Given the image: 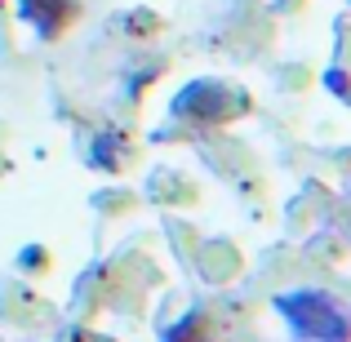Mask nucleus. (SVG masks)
Returning <instances> with one entry per match:
<instances>
[{
	"label": "nucleus",
	"instance_id": "nucleus-1",
	"mask_svg": "<svg viewBox=\"0 0 351 342\" xmlns=\"http://www.w3.org/2000/svg\"><path fill=\"white\" fill-rule=\"evenodd\" d=\"M276 311L285 316V325L293 329L298 342H347V316L329 293H316V289L280 293Z\"/></svg>",
	"mask_w": 351,
	"mask_h": 342
},
{
	"label": "nucleus",
	"instance_id": "nucleus-2",
	"mask_svg": "<svg viewBox=\"0 0 351 342\" xmlns=\"http://www.w3.org/2000/svg\"><path fill=\"white\" fill-rule=\"evenodd\" d=\"M245 112H249V94L236 85H223V80H196L173 98V116L200 120V125H223V120H236Z\"/></svg>",
	"mask_w": 351,
	"mask_h": 342
},
{
	"label": "nucleus",
	"instance_id": "nucleus-3",
	"mask_svg": "<svg viewBox=\"0 0 351 342\" xmlns=\"http://www.w3.org/2000/svg\"><path fill=\"white\" fill-rule=\"evenodd\" d=\"M76 14H80L76 0H23V18L45 40H58V36L76 23Z\"/></svg>",
	"mask_w": 351,
	"mask_h": 342
},
{
	"label": "nucleus",
	"instance_id": "nucleus-4",
	"mask_svg": "<svg viewBox=\"0 0 351 342\" xmlns=\"http://www.w3.org/2000/svg\"><path fill=\"white\" fill-rule=\"evenodd\" d=\"M125 156H129V147H125V138L116 134H98V147H94V164H107V169H120L125 164Z\"/></svg>",
	"mask_w": 351,
	"mask_h": 342
},
{
	"label": "nucleus",
	"instance_id": "nucleus-5",
	"mask_svg": "<svg viewBox=\"0 0 351 342\" xmlns=\"http://www.w3.org/2000/svg\"><path fill=\"white\" fill-rule=\"evenodd\" d=\"M200 334H205V320H200V311H196V316H187L182 329H173L165 342H200Z\"/></svg>",
	"mask_w": 351,
	"mask_h": 342
},
{
	"label": "nucleus",
	"instance_id": "nucleus-6",
	"mask_svg": "<svg viewBox=\"0 0 351 342\" xmlns=\"http://www.w3.org/2000/svg\"><path fill=\"white\" fill-rule=\"evenodd\" d=\"M125 23L134 27V36H143V32H156V27H160V18H156V14H129Z\"/></svg>",
	"mask_w": 351,
	"mask_h": 342
}]
</instances>
